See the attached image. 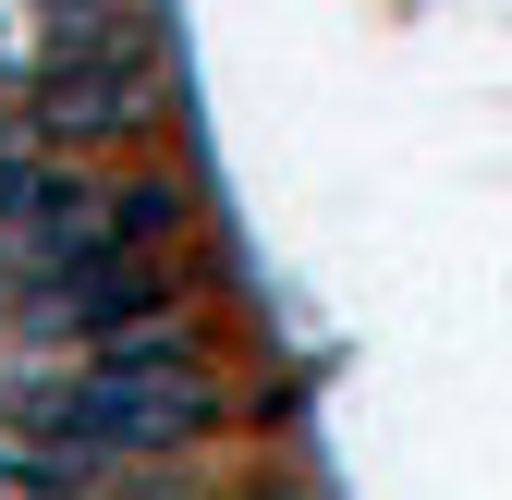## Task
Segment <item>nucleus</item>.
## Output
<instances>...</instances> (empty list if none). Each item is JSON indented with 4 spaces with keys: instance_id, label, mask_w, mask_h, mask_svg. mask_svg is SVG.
Listing matches in <instances>:
<instances>
[{
    "instance_id": "1",
    "label": "nucleus",
    "mask_w": 512,
    "mask_h": 500,
    "mask_svg": "<svg viewBox=\"0 0 512 500\" xmlns=\"http://www.w3.org/2000/svg\"><path fill=\"white\" fill-rule=\"evenodd\" d=\"M147 110H159V49H147V25H122V37H74L49 61L37 135L49 147H110V135H147Z\"/></svg>"
}]
</instances>
